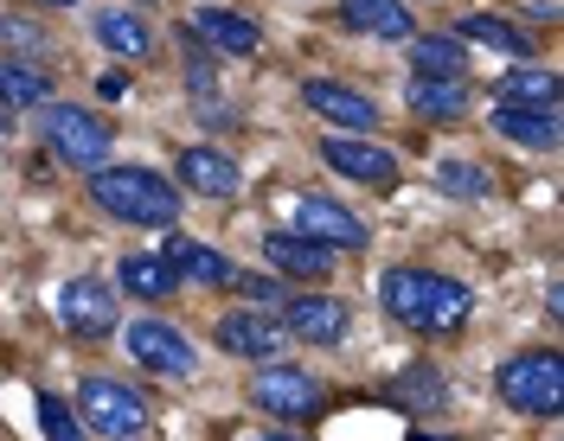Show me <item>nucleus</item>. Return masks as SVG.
<instances>
[{"mask_svg": "<svg viewBox=\"0 0 564 441\" xmlns=\"http://www.w3.org/2000/svg\"><path fill=\"white\" fill-rule=\"evenodd\" d=\"M122 345H129V359H135L141 372H154V377H193L199 372V352H193V340L180 333L174 320H135L129 333H122Z\"/></svg>", "mask_w": 564, "mask_h": 441, "instance_id": "7", "label": "nucleus"}, {"mask_svg": "<svg viewBox=\"0 0 564 441\" xmlns=\"http://www.w3.org/2000/svg\"><path fill=\"white\" fill-rule=\"evenodd\" d=\"M379 301L398 327H411V333H462L468 327V313H475V295L462 288L456 275H436V269H386L379 282Z\"/></svg>", "mask_w": 564, "mask_h": 441, "instance_id": "1", "label": "nucleus"}, {"mask_svg": "<svg viewBox=\"0 0 564 441\" xmlns=\"http://www.w3.org/2000/svg\"><path fill=\"white\" fill-rule=\"evenodd\" d=\"M116 288H122V295H135V301H161V295H174L180 282H174V269H167V256H161V250H135V256H122Z\"/></svg>", "mask_w": 564, "mask_h": 441, "instance_id": "25", "label": "nucleus"}, {"mask_svg": "<svg viewBox=\"0 0 564 441\" xmlns=\"http://www.w3.org/2000/svg\"><path fill=\"white\" fill-rule=\"evenodd\" d=\"M494 390L520 409V416H558V404H564V359L558 352H520V359L500 365Z\"/></svg>", "mask_w": 564, "mask_h": 441, "instance_id": "5", "label": "nucleus"}, {"mask_svg": "<svg viewBox=\"0 0 564 441\" xmlns=\"http://www.w3.org/2000/svg\"><path fill=\"white\" fill-rule=\"evenodd\" d=\"M161 256H167V269H174L180 288H231V282H238V269H231L218 250H206L199 238H180V231L161 243Z\"/></svg>", "mask_w": 564, "mask_h": 441, "instance_id": "12", "label": "nucleus"}, {"mask_svg": "<svg viewBox=\"0 0 564 441\" xmlns=\"http://www.w3.org/2000/svg\"><path fill=\"white\" fill-rule=\"evenodd\" d=\"M500 102L507 109H558V77L552 70H513V77H500Z\"/></svg>", "mask_w": 564, "mask_h": 441, "instance_id": "27", "label": "nucleus"}, {"mask_svg": "<svg viewBox=\"0 0 564 441\" xmlns=\"http://www.w3.org/2000/svg\"><path fill=\"white\" fill-rule=\"evenodd\" d=\"M116 320H122V307H116V288L109 282H97V275H77V282H65L58 288V327H65L70 340L97 345L116 333Z\"/></svg>", "mask_w": 564, "mask_h": 441, "instance_id": "6", "label": "nucleus"}, {"mask_svg": "<svg viewBox=\"0 0 564 441\" xmlns=\"http://www.w3.org/2000/svg\"><path fill=\"white\" fill-rule=\"evenodd\" d=\"M245 441H302V436H245Z\"/></svg>", "mask_w": 564, "mask_h": 441, "instance_id": "33", "label": "nucleus"}, {"mask_svg": "<svg viewBox=\"0 0 564 441\" xmlns=\"http://www.w3.org/2000/svg\"><path fill=\"white\" fill-rule=\"evenodd\" d=\"M97 97L122 102V97H129V77H122V70H104V77H97Z\"/></svg>", "mask_w": 564, "mask_h": 441, "instance_id": "32", "label": "nucleus"}, {"mask_svg": "<svg viewBox=\"0 0 564 441\" xmlns=\"http://www.w3.org/2000/svg\"><path fill=\"white\" fill-rule=\"evenodd\" d=\"M411 441H443V436H411Z\"/></svg>", "mask_w": 564, "mask_h": 441, "instance_id": "35", "label": "nucleus"}, {"mask_svg": "<svg viewBox=\"0 0 564 441\" xmlns=\"http://www.w3.org/2000/svg\"><path fill=\"white\" fill-rule=\"evenodd\" d=\"M212 340H218V352H225V359L276 365V352H282V340H289V333H282L270 313H257V307H250V313H225V320L212 327Z\"/></svg>", "mask_w": 564, "mask_h": 441, "instance_id": "10", "label": "nucleus"}, {"mask_svg": "<svg viewBox=\"0 0 564 441\" xmlns=\"http://www.w3.org/2000/svg\"><path fill=\"white\" fill-rule=\"evenodd\" d=\"M39 102H52V84H45V70L0 58V129H13L26 109H39Z\"/></svg>", "mask_w": 564, "mask_h": 441, "instance_id": "23", "label": "nucleus"}, {"mask_svg": "<svg viewBox=\"0 0 564 441\" xmlns=\"http://www.w3.org/2000/svg\"><path fill=\"white\" fill-rule=\"evenodd\" d=\"M263 263L282 275H302V282H321V275H334V250L302 238V231H270L263 238Z\"/></svg>", "mask_w": 564, "mask_h": 441, "instance_id": "17", "label": "nucleus"}, {"mask_svg": "<svg viewBox=\"0 0 564 441\" xmlns=\"http://www.w3.org/2000/svg\"><path fill=\"white\" fill-rule=\"evenodd\" d=\"M436 179H443V192H449V199H488V173L475 167V161H443Z\"/></svg>", "mask_w": 564, "mask_h": 441, "instance_id": "30", "label": "nucleus"}, {"mask_svg": "<svg viewBox=\"0 0 564 441\" xmlns=\"http://www.w3.org/2000/svg\"><path fill=\"white\" fill-rule=\"evenodd\" d=\"M193 38H206L212 52H231V58H257L263 52V26L231 13V7H199L193 13Z\"/></svg>", "mask_w": 564, "mask_h": 441, "instance_id": "15", "label": "nucleus"}, {"mask_svg": "<svg viewBox=\"0 0 564 441\" xmlns=\"http://www.w3.org/2000/svg\"><path fill=\"white\" fill-rule=\"evenodd\" d=\"M276 313H282V333L302 345H340L352 327V307L334 301V295H289Z\"/></svg>", "mask_w": 564, "mask_h": 441, "instance_id": "9", "label": "nucleus"}, {"mask_svg": "<svg viewBox=\"0 0 564 441\" xmlns=\"http://www.w3.org/2000/svg\"><path fill=\"white\" fill-rule=\"evenodd\" d=\"M0 52H7L13 65L45 70L52 58H58V38L45 33L39 20H26V13H0Z\"/></svg>", "mask_w": 564, "mask_h": 441, "instance_id": "24", "label": "nucleus"}, {"mask_svg": "<svg viewBox=\"0 0 564 441\" xmlns=\"http://www.w3.org/2000/svg\"><path fill=\"white\" fill-rule=\"evenodd\" d=\"M404 102L417 115H430V122H456V115H468L475 90H468V77H411L404 84Z\"/></svg>", "mask_w": 564, "mask_h": 441, "instance_id": "21", "label": "nucleus"}, {"mask_svg": "<svg viewBox=\"0 0 564 441\" xmlns=\"http://www.w3.org/2000/svg\"><path fill=\"white\" fill-rule=\"evenodd\" d=\"M295 231L302 238H315V243H327V250H359L366 243V224L352 218L347 205H334V199H295Z\"/></svg>", "mask_w": 564, "mask_h": 441, "instance_id": "13", "label": "nucleus"}, {"mask_svg": "<svg viewBox=\"0 0 564 441\" xmlns=\"http://www.w3.org/2000/svg\"><path fill=\"white\" fill-rule=\"evenodd\" d=\"M180 186H193L199 199H238L245 173H238L231 154H218V147H186L180 154Z\"/></svg>", "mask_w": 564, "mask_h": 441, "instance_id": "18", "label": "nucleus"}, {"mask_svg": "<svg viewBox=\"0 0 564 441\" xmlns=\"http://www.w3.org/2000/svg\"><path fill=\"white\" fill-rule=\"evenodd\" d=\"M231 288H238V295H245L257 313H276V307L289 301V295H282V282H270V275H238Z\"/></svg>", "mask_w": 564, "mask_h": 441, "instance_id": "31", "label": "nucleus"}, {"mask_svg": "<svg viewBox=\"0 0 564 441\" xmlns=\"http://www.w3.org/2000/svg\"><path fill=\"white\" fill-rule=\"evenodd\" d=\"M250 404L263 416H276V422H308V416H321V384L295 365H257Z\"/></svg>", "mask_w": 564, "mask_h": 441, "instance_id": "8", "label": "nucleus"}, {"mask_svg": "<svg viewBox=\"0 0 564 441\" xmlns=\"http://www.w3.org/2000/svg\"><path fill=\"white\" fill-rule=\"evenodd\" d=\"M39 429H45V441H84V422H77V409L58 404L52 390H39Z\"/></svg>", "mask_w": 564, "mask_h": 441, "instance_id": "29", "label": "nucleus"}, {"mask_svg": "<svg viewBox=\"0 0 564 441\" xmlns=\"http://www.w3.org/2000/svg\"><path fill=\"white\" fill-rule=\"evenodd\" d=\"M45 7H77V0H45Z\"/></svg>", "mask_w": 564, "mask_h": 441, "instance_id": "34", "label": "nucleus"}, {"mask_svg": "<svg viewBox=\"0 0 564 441\" xmlns=\"http://www.w3.org/2000/svg\"><path fill=\"white\" fill-rule=\"evenodd\" d=\"M391 404H404V409H423V416H436V409L449 404V390H443V377L430 372V365H417V372H404L398 384H391Z\"/></svg>", "mask_w": 564, "mask_h": 441, "instance_id": "28", "label": "nucleus"}, {"mask_svg": "<svg viewBox=\"0 0 564 441\" xmlns=\"http://www.w3.org/2000/svg\"><path fill=\"white\" fill-rule=\"evenodd\" d=\"M411 77H468V45H456L449 33L411 38Z\"/></svg>", "mask_w": 564, "mask_h": 441, "instance_id": "26", "label": "nucleus"}, {"mask_svg": "<svg viewBox=\"0 0 564 441\" xmlns=\"http://www.w3.org/2000/svg\"><path fill=\"white\" fill-rule=\"evenodd\" d=\"M77 422L104 441H135L148 429V404H141V390L116 384V377H84L77 384Z\"/></svg>", "mask_w": 564, "mask_h": 441, "instance_id": "4", "label": "nucleus"}, {"mask_svg": "<svg viewBox=\"0 0 564 441\" xmlns=\"http://www.w3.org/2000/svg\"><path fill=\"white\" fill-rule=\"evenodd\" d=\"M302 102L327 115L334 129H372L379 122V102L366 97V90H347V84H334V77H308L302 84Z\"/></svg>", "mask_w": 564, "mask_h": 441, "instance_id": "14", "label": "nucleus"}, {"mask_svg": "<svg viewBox=\"0 0 564 441\" xmlns=\"http://www.w3.org/2000/svg\"><path fill=\"white\" fill-rule=\"evenodd\" d=\"M90 199L122 224H148V231H174L180 224V192L154 167H97L90 173Z\"/></svg>", "mask_w": 564, "mask_h": 441, "instance_id": "2", "label": "nucleus"}, {"mask_svg": "<svg viewBox=\"0 0 564 441\" xmlns=\"http://www.w3.org/2000/svg\"><path fill=\"white\" fill-rule=\"evenodd\" d=\"M90 33H97V45L116 52V58H148V52H154V33H148V20H141L135 7H97V13H90Z\"/></svg>", "mask_w": 564, "mask_h": 441, "instance_id": "20", "label": "nucleus"}, {"mask_svg": "<svg viewBox=\"0 0 564 441\" xmlns=\"http://www.w3.org/2000/svg\"><path fill=\"white\" fill-rule=\"evenodd\" d=\"M340 20L366 38H386V45H411L417 38V20H411L404 0H340Z\"/></svg>", "mask_w": 564, "mask_h": 441, "instance_id": "16", "label": "nucleus"}, {"mask_svg": "<svg viewBox=\"0 0 564 441\" xmlns=\"http://www.w3.org/2000/svg\"><path fill=\"white\" fill-rule=\"evenodd\" d=\"M449 38L456 45H488V52H507V58H532V33L500 20V13H468V20L449 26Z\"/></svg>", "mask_w": 564, "mask_h": 441, "instance_id": "22", "label": "nucleus"}, {"mask_svg": "<svg viewBox=\"0 0 564 441\" xmlns=\"http://www.w3.org/2000/svg\"><path fill=\"white\" fill-rule=\"evenodd\" d=\"M39 135H45V147L65 161V167H84L97 173L109 161V129L90 115V109H77V102H39Z\"/></svg>", "mask_w": 564, "mask_h": 441, "instance_id": "3", "label": "nucleus"}, {"mask_svg": "<svg viewBox=\"0 0 564 441\" xmlns=\"http://www.w3.org/2000/svg\"><path fill=\"white\" fill-rule=\"evenodd\" d=\"M488 129L500 141H513V147H532V154H552L558 147V109H507V102H494Z\"/></svg>", "mask_w": 564, "mask_h": 441, "instance_id": "19", "label": "nucleus"}, {"mask_svg": "<svg viewBox=\"0 0 564 441\" xmlns=\"http://www.w3.org/2000/svg\"><path fill=\"white\" fill-rule=\"evenodd\" d=\"M321 161H327L334 173H347V179H359V186H379V192L398 186V161H391L386 147L359 141V135H327L321 141Z\"/></svg>", "mask_w": 564, "mask_h": 441, "instance_id": "11", "label": "nucleus"}]
</instances>
